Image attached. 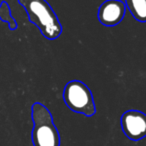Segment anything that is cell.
I'll return each instance as SVG.
<instances>
[{
    "mask_svg": "<svg viewBox=\"0 0 146 146\" xmlns=\"http://www.w3.org/2000/svg\"><path fill=\"white\" fill-rule=\"evenodd\" d=\"M125 3L121 0H106L98 9V19L105 26H115L124 18Z\"/></svg>",
    "mask_w": 146,
    "mask_h": 146,
    "instance_id": "5b68a950",
    "label": "cell"
},
{
    "mask_svg": "<svg viewBox=\"0 0 146 146\" xmlns=\"http://www.w3.org/2000/svg\"><path fill=\"white\" fill-rule=\"evenodd\" d=\"M0 18L2 19L3 21H6L9 24V28L10 29H16L17 23L14 20L12 16H11L10 9H9V5L6 2L1 3V6H0Z\"/></svg>",
    "mask_w": 146,
    "mask_h": 146,
    "instance_id": "52a82bcc",
    "label": "cell"
},
{
    "mask_svg": "<svg viewBox=\"0 0 146 146\" xmlns=\"http://www.w3.org/2000/svg\"><path fill=\"white\" fill-rule=\"evenodd\" d=\"M120 125L126 137L139 141L146 137V114L139 110H127L120 118Z\"/></svg>",
    "mask_w": 146,
    "mask_h": 146,
    "instance_id": "277c9868",
    "label": "cell"
},
{
    "mask_svg": "<svg viewBox=\"0 0 146 146\" xmlns=\"http://www.w3.org/2000/svg\"><path fill=\"white\" fill-rule=\"evenodd\" d=\"M125 6L136 20L146 22V0H125Z\"/></svg>",
    "mask_w": 146,
    "mask_h": 146,
    "instance_id": "8992f818",
    "label": "cell"
},
{
    "mask_svg": "<svg viewBox=\"0 0 146 146\" xmlns=\"http://www.w3.org/2000/svg\"><path fill=\"white\" fill-rule=\"evenodd\" d=\"M33 146H60V134L55 126L51 112L42 103L32 105Z\"/></svg>",
    "mask_w": 146,
    "mask_h": 146,
    "instance_id": "7a4b0ae2",
    "label": "cell"
},
{
    "mask_svg": "<svg viewBox=\"0 0 146 146\" xmlns=\"http://www.w3.org/2000/svg\"><path fill=\"white\" fill-rule=\"evenodd\" d=\"M63 100L67 107L76 113L91 117L96 112L91 90L85 83L79 80H72L65 85Z\"/></svg>",
    "mask_w": 146,
    "mask_h": 146,
    "instance_id": "3957f363",
    "label": "cell"
},
{
    "mask_svg": "<svg viewBox=\"0 0 146 146\" xmlns=\"http://www.w3.org/2000/svg\"><path fill=\"white\" fill-rule=\"evenodd\" d=\"M26 10L31 23L38 27L48 40H54L62 33V26L56 13L46 0H18Z\"/></svg>",
    "mask_w": 146,
    "mask_h": 146,
    "instance_id": "6da1fadb",
    "label": "cell"
}]
</instances>
